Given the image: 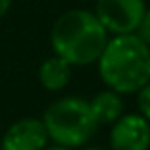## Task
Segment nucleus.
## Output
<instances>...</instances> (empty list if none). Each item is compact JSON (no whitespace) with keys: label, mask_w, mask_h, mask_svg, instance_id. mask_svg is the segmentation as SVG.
Masks as SVG:
<instances>
[{"label":"nucleus","mask_w":150,"mask_h":150,"mask_svg":"<svg viewBox=\"0 0 150 150\" xmlns=\"http://www.w3.org/2000/svg\"><path fill=\"white\" fill-rule=\"evenodd\" d=\"M135 34L150 48V10L144 11V15H143V19H141L139 27H137Z\"/></svg>","instance_id":"9d476101"},{"label":"nucleus","mask_w":150,"mask_h":150,"mask_svg":"<svg viewBox=\"0 0 150 150\" xmlns=\"http://www.w3.org/2000/svg\"><path fill=\"white\" fill-rule=\"evenodd\" d=\"M44 150H70V148H65V146H57V144H53V146H46Z\"/></svg>","instance_id":"f8f14e48"},{"label":"nucleus","mask_w":150,"mask_h":150,"mask_svg":"<svg viewBox=\"0 0 150 150\" xmlns=\"http://www.w3.org/2000/svg\"><path fill=\"white\" fill-rule=\"evenodd\" d=\"M48 143L50 137L42 120L21 118L4 131L0 150H44Z\"/></svg>","instance_id":"423d86ee"},{"label":"nucleus","mask_w":150,"mask_h":150,"mask_svg":"<svg viewBox=\"0 0 150 150\" xmlns=\"http://www.w3.org/2000/svg\"><path fill=\"white\" fill-rule=\"evenodd\" d=\"M72 78V67L65 59L51 55L38 69V82L48 91H63L70 84Z\"/></svg>","instance_id":"0eeeda50"},{"label":"nucleus","mask_w":150,"mask_h":150,"mask_svg":"<svg viewBox=\"0 0 150 150\" xmlns=\"http://www.w3.org/2000/svg\"><path fill=\"white\" fill-rule=\"evenodd\" d=\"M108 144L110 150H148L150 124L141 114H124L110 125Z\"/></svg>","instance_id":"39448f33"},{"label":"nucleus","mask_w":150,"mask_h":150,"mask_svg":"<svg viewBox=\"0 0 150 150\" xmlns=\"http://www.w3.org/2000/svg\"><path fill=\"white\" fill-rule=\"evenodd\" d=\"M42 124L50 141L65 148L86 146L99 129L89 108V103L82 97H61L44 110Z\"/></svg>","instance_id":"7ed1b4c3"},{"label":"nucleus","mask_w":150,"mask_h":150,"mask_svg":"<svg viewBox=\"0 0 150 150\" xmlns=\"http://www.w3.org/2000/svg\"><path fill=\"white\" fill-rule=\"evenodd\" d=\"M82 150H105V148H101V146H84Z\"/></svg>","instance_id":"ddd939ff"},{"label":"nucleus","mask_w":150,"mask_h":150,"mask_svg":"<svg viewBox=\"0 0 150 150\" xmlns=\"http://www.w3.org/2000/svg\"><path fill=\"white\" fill-rule=\"evenodd\" d=\"M88 103L93 118L99 125H112L120 116H124V99L120 93L112 91V89H103Z\"/></svg>","instance_id":"6e6552de"},{"label":"nucleus","mask_w":150,"mask_h":150,"mask_svg":"<svg viewBox=\"0 0 150 150\" xmlns=\"http://www.w3.org/2000/svg\"><path fill=\"white\" fill-rule=\"evenodd\" d=\"M108 42V33L95 13L84 8L69 10L53 21L50 44L53 55L65 59L70 67H88L97 63Z\"/></svg>","instance_id":"f257e3e1"},{"label":"nucleus","mask_w":150,"mask_h":150,"mask_svg":"<svg viewBox=\"0 0 150 150\" xmlns=\"http://www.w3.org/2000/svg\"><path fill=\"white\" fill-rule=\"evenodd\" d=\"M144 11V0H97L93 13L108 34L124 36L135 34Z\"/></svg>","instance_id":"20e7f679"},{"label":"nucleus","mask_w":150,"mask_h":150,"mask_svg":"<svg viewBox=\"0 0 150 150\" xmlns=\"http://www.w3.org/2000/svg\"><path fill=\"white\" fill-rule=\"evenodd\" d=\"M97 70L106 89L139 93L150 82V48L137 34L112 36L97 59Z\"/></svg>","instance_id":"f03ea898"},{"label":"nucleus","mask_w":150,"mask_h":150,"mask_svg":"<svg viewBox=\"0 0 150 150\" xmlns=\"http://www.w3.org/2000/svg\"><path fill=\"white\" fill-rule=\"evenodd\" d=\"M137 106H139V114L150 124V82L137 93Z\"/></svg>","instance_id":"1a4fd4ad"},{"label":"nucleus","mask_w":150,"mask_h":150,"mask_svg":"<svg viewBox=\"0 0 150 150\" xmlns=\"http://www.w3.org/2000/svg\"><path fill=\"white\" fill-rule=\"evenodd\" d=\"M10 8H11V0H0V19L10 11Z\"/></svg>","instance_id":"9b49d317"}]
</instances>
